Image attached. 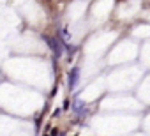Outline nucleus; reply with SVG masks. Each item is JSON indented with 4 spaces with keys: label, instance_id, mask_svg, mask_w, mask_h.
<instances>
[{
    "label": "nucleus",
    "instance_id": "obj_1",
    "mask_svg": "<svg viewBox=\"0 0 150 136\" xmlns=\"http://www.w3.org/2000/svg\"><path fill=\"white\" fill-rule=\"evenodd\" d=\"M42 39H44V41H46V44L51 48V51L55 53V57H57V58H58V57H62V42H60V41H57L55 37H50V35H46V34L42 35Z\"/></svg>",
    "mask_w": 150,
    "mask_h": 136
},
{
    "label": "nucleus",
    "instance_id": "obj_2",
    "mask_svg": "<svg viewBox=\"0 0 150 136\" xmlns=\"http://www.w3.org/2000/svg\"><path fill=\"white\" fill-rule=\"evenodd\" d=\"M78 80H80V67H72V71L69 74V89L71 90L76 87V81Z\"/></svg>",
    "mask_w": 150,
    "mask_h": 136
},
{
    "label": "nucleus",
    "instance_id": "obj_3",
    "mask_svg": "<svg viewBox=\"0 0 150 136\" xmlns=\"http://www.w3.org/2000/svg\"><path fill=\"white\" fill-rule=\"evenodd\" d=\"M74 111H76V113H80V115H83L85 113V103L81 101V99H74Z\"/></svg>",
    "mask_w": 150,
    "mask_h": 136
},
{
    "label": "nucleus",
    "instance_id": "obj_4",
    "mask_svg": "<svg viewBox=\"0 0 150 136\" xmlns=\"http://www.w3.org/2000/svg\"><path fill=\"white\" fill-rule=\"evenodd\" d=\"M58 37H60V39H64V41H67V39H69L67 30H62V28H60V30H58Z\"/></svg>",
    "mask_w": 150,
    "mask_h": 136
},
{
    "label": "nucleus",
    "instance_id": "obj_5",
    "mask_svg": "<svg viewBox=\"0 0 150 136\" xmlns=\"http://www.w3.org/2000/svg\"><path fill=\"white\" fill-rule=\"evenodd\" d=\"M50 136H58V129H53V131H51V134H50Z\"/></svg>",
    "mask_w": 150,
    "mask_h": 136
},
{
    "label": "nucleus",
    "instance_id": "obj_6",
    "mask_svg": "<svg viewBox=\"0 0 150 136\" xmlns=\"http://www.w3.org/2000/svg\"><path fill=\"white\" fill-rule=\"evenodd\" d=\"M62 108H64V110H67V108H69V101H64V106H62Z\"/></svg>",
    "mask_w": 150,
    "mask_h": 136
},
{
    "label": "nucleus",
    "instance_id": "obj_7",
    "mask_svg": "<svg viewBox=\"0 0 150 136\" xmlns=\"http://www.w3.org/2000/svg\"><path fill=\"white\" fill-rule=\"evenodd\" d=\"M44 136H48V134H44Z\"/></svg>",
    "mask_w": 150,
    "mask_h": 136
}]
</instances>
